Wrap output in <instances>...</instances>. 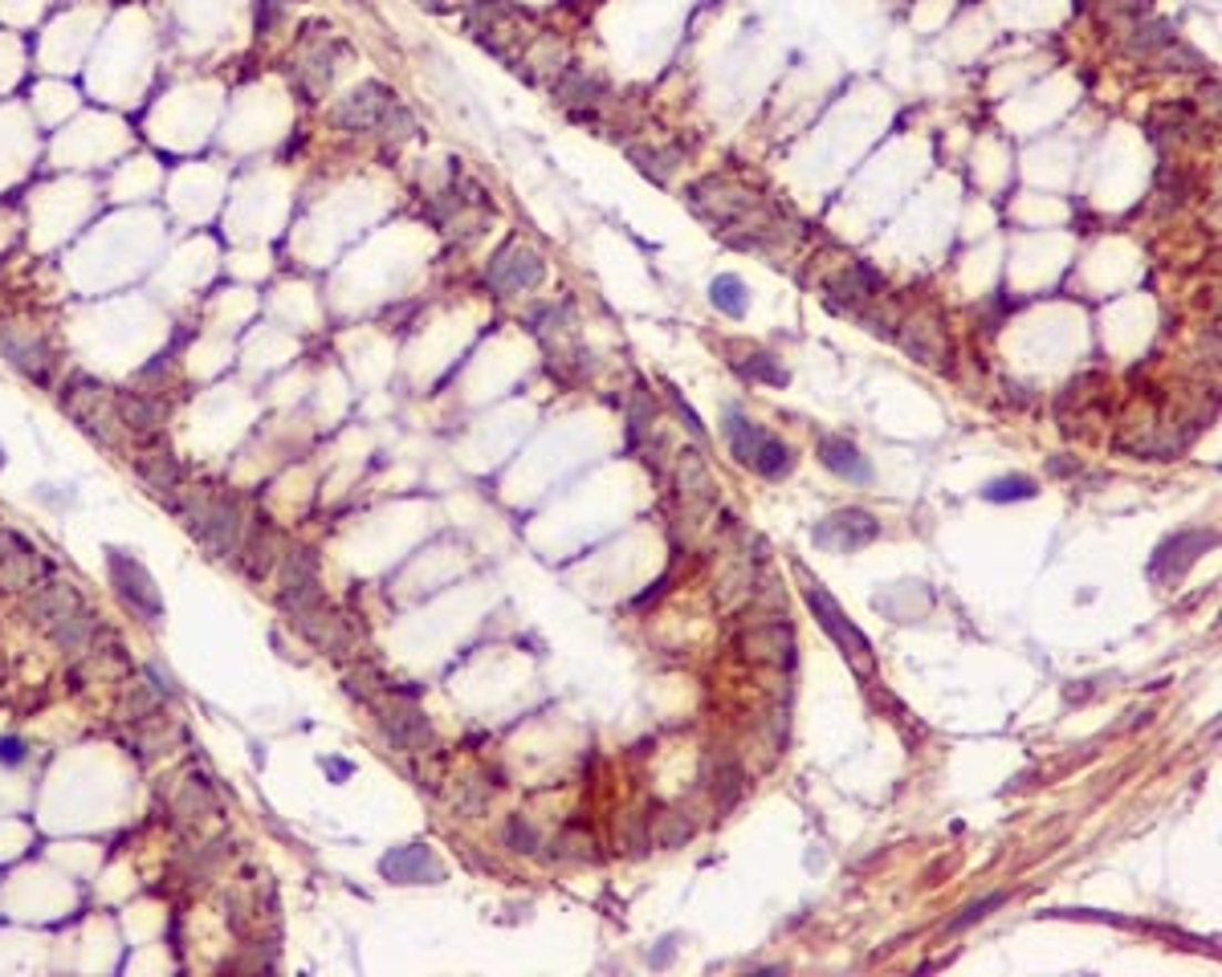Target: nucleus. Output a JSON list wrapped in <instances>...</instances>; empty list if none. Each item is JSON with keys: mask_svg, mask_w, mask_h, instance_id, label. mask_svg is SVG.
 <instances>
[{"mask_svg": "<svg viewBox=\"0 0 1222 977\" xmlns=\"http://www.w3.org/2000/svg\"><path fill=\"white\" fill-rule=\"evenodd\" d=\"M33 615L41 619V627L53 636V644L62 651H82L90 644V631H94V624H90V611H86V603L78 599V590L70 587V583H50V587H41L38 590V599H33Z\"/></svg>", "mask_w": 1222, "mask_h": 977, "instance_id": "1", "label": "nucleus"}, {"mask_svg": "<svg viewBox=\"0 0 1222 977\" xmlns=\"http://www.w3.org/2000/svg\"><path fill=\"white\" fill-rule=\"evenodd\" d=\"M184 517H188L192 534H196L213 554H220V558L240 554L245 526H240V514L233 502H225V497H196V502L184 510Z\"/></svg>", "mask_w": 1222, "mask_h": 977, "instance_id": "2", "label": "nucleus"}, {"mask_svg": "<svg viewBox=\"0 0 1222 977\" xmlns=\"http://www.w3.org/2000/svg\"><path fill=\"white\" fill-rule=\"evenodd\" d=\"M803 595H807V607H811V611H815V619H820V627L835 639V644H840V651H844L848 660H852L860 672H872V644H869V636H864V631H860V627L852 624L844 611H840V603L832 599V590L823 587L820 578H807Z\"/></svg>", "mask_w": 1222, "mask_h": 977, "instance_id": "3", "label": "nucleus"}, {"mask_svg": "<svg viewBox=\"0 0 1222 977\" xmlns=\"http://www.w3.org/2000/svg\"><path fill=\"white\" fill-rule=\"evenodd\" d=\"M106 570H111V583L119 590V599L140 615L143 624H155L164 615V595L155 587V578L147 575V566L140 558H131L126 551H106Z\"/></svg>", "mask_w": 1222, "mask_h": 977, "instance_id": "4", "label": "nucleus"}, {"mask_svg": "<svg viewBox=\"0 0 1222 977\" xmlns=\"http://www.w3.org/2000/svg\"><path fill=\"white\" fill-rule=\"evenodd\" d=\"M876 538H881V522L864 514V510H835L832 517H823L820 526H815V546L835 554L860 551V546H869Z\"/></svg>", "mask_w": 1222, "mask_h": 977, "instance_id": "5", "label": "nucleus"}, {"mask_svg": "<svg viewBox=\"0 0 1222 977\" xmlns=\"http://www.w3.org/2000/svg\"><path fill=\"white\" fill-rule=\"evenodd\" d=\"M379 872L391 884H441L444 880V864L441 855L424 847V843H408V847H391L383 860H379Z\"/></svg>", "mask_w": 1222, "mask_h": 977, "instance_id": "6", "label": "nucleus"}, {"mask_svg": "<svg viewBox=\"0 0 1222 977\" xmlns=\"http://www.w3.org/2000/svg\"><path fill=\"white\" fill-rule=\"evenodd\" d=\"M542 277H546V265H542L538 253L526 249V245H505L490 261L485 281L493 289H502V294H517V289H534Z\"/></svg>", "mask_w": 1222, "mask_h": 977, "instance_id": "7", "label": "nucleus"}, {"mask_svg": "<svg viewBox=\"0 0 1222 977\" xmlns=\"http://www.w3.org/2000/svg\"><path fill=\"white\" fill-rule=\"evenodd\" d=\"M396 94H391L383 82H363V86H355L347 99L335 106V123L342 126V131H371V126H379L383 119H388V111L396 106Z\"/></svg>", "mask_w": 1222, "mask_h": 977, "instance_id": "8", "label": "nucleus"}, {"mask_svg": "<svg viewBox=\"0 0 1222 977\" xmlns=\"http://www.w3.org/2000/svg\"><path fill=\"white\" fill-rule=\"evenodd\" d=\"M0 354L9 359V363L21 371V376L29 379H38V383H45V376H50V347L33 335V330H21V326H4L0 330Z\"/></svg>", "mask_w": 1222, "mask_h": 977, "instance_id": "9", "label": "nucleus"}, {"mask_svg": "<svg viewBox=\"0 0 1222 977\" xmlns=\"http://www.w3.org/2000/svg\"><path fill=\"white\" fill-rule=\"evenodd\" d=\"M1210 546H1214V534L1210 529H1194V534H1178V538L1170 542H1161L1158 554H1153V563H1149V575L1158 578H1178L1182 570H1190V566L1198 563V554H1206Z\"/></svg>", "mask_w": 1222, "mask_h": 977, "instance_id": "10", "label": "nucleus"}, {"mask_svg": "<svg viewBox=\"0 0 1222 977\" xmlns=\"http://www.w3.org/2000/svg\"><path fill=\"white\" fill-rule=\"evenodd\" d=\"M820 461L828 473H835L848 485H869L872 481V464L869 456L852 444L848 436H823L820 440Z\"/></svg>", "mask_w": 1222, "mask_h": 977, "instance_id": "11", "label": "nucleus"}, {"mask_svg": "<svg viewBox=\"0 0 1222 977\" xmlns=\"http://www.w3.org/2000/svg\"><path fill=\"white\" fill-rule=\"evenodd\" d=\"M38 575V554L25 538L0 534V587H25Z\"/></svg>", "mask_w": 1222, "mask_h": 977, "instance_id": "12", "label": "nucleus"}, {"mask_svg": "<svg viewBox=\"0 0 1222 977\" xmlns=\"http://www.w3.org/2000/svg\"><path fill=\"white\" fill-rule=\"evenodd\" d=\"M383 733H388L400 750H420V745L432 738L424 713L412 709V705H391L388 713H383Z\"/></svg>", "mask_w": 1222, "mask_h": 977, "instance_id": "13", "label": "nucleus"}, {"mask_svg": "<svg viewBox=\"0 0 1222 977\" xmlns=\"http://www.w3.org/2000/svg\"><path fill=\"white\" fill-rule=\"evenodd\" d=\"M1129 53H1137V58H1149V62H1173V53H1182V58H1194V50H1185L1182 38H1178L1170 25H1146V29H1137V38H1129Z\"/></svg>", "mask_w": 1222, "mask_h": 977, "instance_id": "14", "label": "nucleus"}, {"mask_svg": "<svg viewBox=\"0 0 1222 977\" xmlns=\"http://www.w3.org/2000/svg\"><path fill=\"white\" fill-rule=\"evenodd\" d=\"M726 440H730L733 456H738V461L750 469V464L758 461L762 444L770 440V432L762 424H754V420H746L742 412H726Z\"/></svg>", "mask_w": 1222, "mask_h": 977, "instance_id": "15", "label": "nucleus"}, {"mask_svg": "<svg viewBox=\"0 0 1222 977\" xmlns=\"http://www.w3.org/2000/svg\"><path fill=\"white\" fill-rule=\"evenodd\" d=\"M114 412H119V424L131 428L135 436H147V432H155V424H160L155 403L140 400V395H131V391H119V395H114Z\"/></svg>", "mask_w": 1222, "mask_h": 977, "instance_id": "16", "label": "nucleus"}, {"mask_svg": "<svg viewBox=\"0 0 1222 977\" xmlns=\"http://www.w3.org/2000/svg\"><path fill=\"white\" fill-rule=\"evenodd\" d=\"M709 301L718 306L726 318H742L746 313V301H750V294H746L742 286V277H733V274H718L713 281H709Z\"/></svg>", "mask_w": 1222, "mask_h": 977, "instance_id": "17", "label": "nucleus"}, {"mask_svg": "<svg viewBox=\"0 0 1222 977\" xmlns=\"http://www.w3.org/2000/svg\"><path fill=\"white\" fill-rule=\"evenodd\" d=\"M881 286H884V277L876 274L869 261H856L852 269H844V274L832 281V289H844V298H852V301L881 294Z\"/></svg>", "mask_w": 1222, "mask_h": 977, "instance_id": "18", "label": "nucleus"}, {"mask_svg": "<svg viewBox=\"0 0 1222 977\" xmlns=\"http://www.w3.org/2000/svg\"><path fill=\"white\" fill-rule=\"evenodd\" d=\"M1035 493H1039V485H1035L1031 476H1023V473L995 476V481H986V485H983V497H986V502H995V505L998 502H1031Z\"/></svg>", "mask_w": 1222, "mask_h": 977, "instance_id": "19", "label": "nucleus"}, {"mask_svg": "<svg viewBox=\"0 0 1222 977\" xmlns=\"http://www.w3.org/2000/svg\"><path fill=\"white\" fill-rule=\"evenodd\" d=\"M135 469H140V476L155 488V493H167V488H176V481H179V469H176V461H172L167 452H155V456H140V464H135Z\"/></svg>", "mask_w": 1222, "mask_h": 977, "instance_id": "20", "label": "nucleus"}, {"mask_svg": "<svg viewBox=\"0 0 1222 977\" xmlns=\"http://www.w3.org/2000/svg\"><path fill=\"white\" fill-rule=\"evenodd\" d=\"M742 376L746 379H762V383H770V388H787V367L774 363L770 354H750V363H742Z\"/></svg>", "mask_w": 1222, "mask_h": 977, "instance_id": "21", "label": "nucleus"}, {"mask_svg": "<svg viewBox=\"0 0 1222 977\" xmlns=\"http://www.w3.org/2000/svg\"><path fill=\"white\" fill-rule=\"evenodd\" d=\"M1003 901H1007V896H1003V892H990V896H983V901L966 904V908H962V913L954 916V921H949V925H945V933H962V928H971L974 921H983V916H990V913H995V908H998V904H1003Z\"/></svg>", "mask_w": 1222, "mask_h": 977, "instance_id": "22", "label": "nucleus"}, {"mask_svg": "<svg viewBox=\"0 0 1222 977\" xmlns=\"http://www.w3.org/2000/svg\"><path fill=\"white\" fill-rule=\"evenodd\" d=\"M505 835H510V843H514L517 852H534V843H538V840H534V831H530V823H522L517 814H514V819H510V827H505Z\"/></svg>", "mask_w": 1222, "mask_h": 977, "instance_id": "23", "label": "nucleus"}, {"mask_svg": "<svg viewBox=\"0 0 1222 977\" xmlns=\"http://www.w3.org/2000/svg\"><path fill=\"white\" fill-rule=\"evenodd\" d=\"M29 745L21 738H0V765H25Z\"/></svg>", "mask_w": 1222, "mask_h": 977, "instance_id": "24", "label": "nucleus"}, {"mask_svg": "<svg viewBox=\"0 0 1222 977\" xmlns=\"http://www.w3.org/2000/svg\"><path fill=\"white\" fill-rule=\"evenodd\" d=\"M147 677H152V689H155V697H176V680H172V672H167V668H160V665H147Z\"/></svg>", "mask_w": 1222, "mask_h": 977, "instance_id": "25", "label": "nucleus"}, {"mask_svg": "<svg viewBox=\"0 0 1222 977\" xmlns=\"http://www.w3.org/2000/svg\"><path fill=\"white\" fill-rule=\"evenodd\" d=\"M672 403H677V412H681V415H685V424H689V428H694V432H697V436H706V428H701V420H697V412H694V408H689V403H685V400H681V395H677V391H672Z\"/></svg>", "mask_w": 1222, "mask_h": 977, "instance_id": "26", "label": "nucleus"}, {"mask_svg": "<svg viewBox=\"0 0 1222 977\" xmlns=\"http://www.w3.org/2000/svg\"><path fill=\"white\" fill-rule=\"evenodd\" d=\"M322 770H327L330 778H339V782H342V778H351V762H342V758H327V762H322Z\"/></svg>", "mask_w": 1222, "mask_h": 977, "instance_id": "27", "label": "nucleus"}, {"mask_svg": "<svg viewBox=\"0 0 1222 977\" xmlns=\"http://www.w3.org/2000/svg\"><path fill=\"white\" fill-rule=\"evenodd\" d=\"M1125 9H1149V0H1121Z\"/></svg>", "mask_w": 1222, "mask_h": 977, "instance_id": "28", "label": "nucleus"}, {"mask_svg": "<svg viewBox=\"0 0 1222 977\" xmlns=\"http://www.w3.org/2000/svg\"><path fill=\"white\" fill-rule=\"evenodd\" d=\"M355 4H363V0H355Z\"/></svg>", "mask_w": 1222, "mask_h": 977, "instance_id": "29", "label": "nucleus"}, {"mask_svg": "<svg viewBox=\"0 0 1222 977\" xmlns=\"http://www.w3.org/2000/svg\"><path fill=\"white\" fill-rule=\"evenodd\" d=\"M274 4H281V0H274Z\"/></svg>", "mask_w": 1222, "mask_h": 977, "instance_id": "30", "label": "nucleus"}]
</instances>
